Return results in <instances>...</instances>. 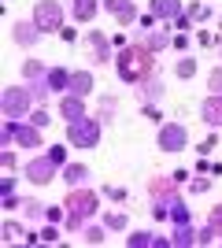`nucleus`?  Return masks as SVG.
Returning <instances> with one entry per match:
<instances>
[{
    "label": "nucleus",
    "mask_w": 222,
    "mask_h": 248,
    "mask_svg": "<svg viewBox=\"0 0 222 248\" xmlns=\"http://www.w3.org/2000/svg\"><path fill=\"white\" fill-rule=\"evenodd\" d=\"M115 71H118L122 82L141 85L145 78H152V71H156V52H148L145 45H126V48L118 52V60H115Z\"/></svg>",
    "instance_id": "1"
},
{
    "label": "nucleus",
    "mask_w": 222,
    "mask_h": 248,
    "mask_svg": "<svg viewBox=\"0 0 222 248\" xmlns=\"http://www.w3.org/2000/svg\"><path fill=\"white\" fill-rule=\"evenodd\" d=\"M96 207H100V200H96L93 189H74L71 197H67V230H78Z\"/></svg>",
    "instance_id": "2"
},
{
    "label": "nucleus",
    "mask_w": 222,
    "mask_h": 248,
    "mask_svg": "<svg viewBox=\"0 0 222 248\" xmlns=\"http://www.w3.org/2000/svg\"><path fill=\"white\" fill-rule=\"evenodd\" d=\"M67 141H71L74 148H96L100 145V119H74V123H67Z\"/></svg>",
    "instance_id": "3"
},
{
    "label": "nucleus",
    "mask_w": 222,
    "mask_h": 248,
    "mask_svg": "<svg viewBox=\"0 0 222 248\" xmlns=\"http://www.w3.org/2000/svg\"><path fill=\"white\" fill-rule=\"evenodd\" d=\"M33 22L41 33H59L63 30V4L59 0H37L33 4Z\"/></svg>",
    "instance_id": "4"
},
{
    "label": "nucleus",
    "mask_w": 222,
    "mask_h": 248,
    "mask_svg": "<svg viewBox=\"0 0 222 248\" xmlns=\"http://www.w3.org/2000/svg\"><path fill=\"white\" fill-rule=\"evenodd\" d=\"M30 104H33L30 85H11V89H4V96H0L4 119H22V115L30 111Z\"/></svg>",
    "instance_id": "5"
},
{
    "label": "nucleus",
    "mask_w": 222,
    "mask_h": 248,
    "mask_svg": "<svg viewBox=\"0 0 222 248\" xmlns=\"http://www.w3.org/2000/svg\"><path fill=\"white\" fill-rule=\"evenodd\" d=\"M56 159L52 155H37V159H30V163H26V178H30L33 186H48V182H52L56 178Z\"/></svg>",
    "instance_id": "6"
},
{
    "label": "nucleus",
    "mask_w": 222,
    "mask_h": 248,
    "mask_svg": "<svg viewBox=\"0 0 222 248\" xmlns=\"http://www.w3.org/2000/svg\"><path fill=\"white\" fill-rule=\"evenodd\" d=\"M148 197H152V204H174L178 200V182H174V174L170 178H152L148 182Z\"/></svg>",
    "instance_id": "7"
},
{
    "label": "nucleus",
    "mask_w": 222,
    "mask_h": 248,
    "mask_svg": "<svg viewBox=\"0 0 222 248\" xmlns=\"http://www.w3.org/2000/svg\"><path fill=\"white\" fill-rule=\"evenodd\" d=\"M185 141H189V130H185V126H178V123L159 126V148H163V152H181Z\"/></svg>",
    "instance_id": "8"
},
{
    "label": "nucleus",
    "mask_w": 222,
    "mask_h": 248,
    "mask_svg": "<svg viewBox=\"0 0 222 248\" xmlns=\"http://www.w3.org/2000/svg\"><path fill=\"white\" fill-rule=\"evenodd\" d=\"M148 11H152L159 22H174V19L181 15V0H152V4H148Z\"/></svg>",
    "instance_id": "9"
},
{
    "label": "nucleus",
    "mask_w": 222,
    "mask_h": 248,
    "mask_svg": "<svg viewBox=\"0 0 222 248\" xmlns=\"http://www.w3.org/2000/svg\"><path fill=\"white\" fill-rule=\"evenodd\" d=\"M104 8L115 15L122 26H130V22H137V8L130 4V0H104Z\"/></svg>",
    "instance_id": "10"
},
{
    "label": "nucleus",
    "mask_w": 222,
    "mask_h": 248,
    "mask_svg": "<svg viewBox=\"0 0 222 248\" xmlns=\"http://www.w3.org/2000/svg\"><path fill=\"white\" fill-rule=\"evenodd\" d=\"M67 93L85 100V96L93 93V74H89V71H74V74H71V85H67Z\"/></svg>",
    "instance_id": "11"
},
{
    "label": "nucleus",
    "mask_w": 222,
    "mask_h": 248,
    "mask_svg": "<svg viewBox=\"0 0 222 248\" xmlns=\"http://www.w3.org/2000/svg\"><path fill=\"white\" fill-rule=\"evenodd\" d=\"M37 22H15L11 26V37H15V45H22V48H30L33 41H37Z\"/></svg>",
    "instance_id": "12"
},
{
    "label": "nucleus",
    "mask_w": 222,
    "mask_h": 248,
    "mask_svg": "<svg viewBox=\"0 0 222 248\" xmlns=\"http://www.w3.org/2000/svg\"><path fill=\"white\" fill-rule=\"evenodd\" d=\"M15 141H19L22 148H41V126H19L15 123Z\"/></svg>",
    "instance_id": "13"
},
{
    "label": "nucleus",
    "mask_w": 222,
    "mask_h": 248,
    "mask_svg": "<svg viewBox=\"0 0 222 248\" xmlns=\"http://www.w3.org/2000/svg\"><path fill=\"white\" fill-rule=\"evenodd\" d=\"M200 115H204L207 126H222V96H207L204 108H200Z\"/></svg>",
    "instance_id": "14"
},
{
    "label": "nucleus",
    "mask_w": 222,
    "mask_h": 248,
    "mask_svg": "<svg viewBox=\"0 0 222 248\" xmlns=\"http://www.w3.org/2000/svg\"><path fill=\"white\" fill-rule=\"evenodd\" d=\"M89 45H93V52H96V63H107V60H111V41H107L100 30H89Z\"/></svg>",
    "instance_id": "15"
},
{
    "label": "nucleus",
    "mask_w": 222,
    "mask_h": 248,
    "mask_svg": "<svg viewBox=\"0 0 222 248\" xmlns=\"http://www.w3.org/2000/svg\"><path fill=\"white\" fill-rule=\"evenodd\" d=\"M59 115H63V119H85V104H82V96H63V100H59Z\"/></svg>",
    "instance_id": "16"
},
{
    "label": "nucleus",
    "mask_w": 222,
    "mask_h": 248,
    "mask_svg": "<svg viewBox=\"0 0 222 248\" xmlns=\"http://www.w3.org/2000/svg\"><path fill=\"white\" fill-rule=\"evenodd\" d=\"M71 15L78 22H93L96 19V0H71Z\"/></svg>",
    "instance_id": "17"
},
{
    "label": "nucleus",
    "mask_w": 222,
    "mask_h": 248,
    "mask_svg": "<svg viewBox=\"0 0 222 248\" xmlns=\"http://www.w3.org/2000/svg\"><path fill=\"white\" fill-rule=\"evenodd\" d=\"M141 100L145 104H152V100H159V96H163V82H159L156 74H152V78H145V82H141Z\"/></svg>",
    "instance_id": "18"
},
{
    "label": "nucleus",
    "mask_w": 222,
    "mask_h": 248,
    "mask_svg": "<svg viewBox=\"0 0 222 248\" xmlns=\"http://www.w3.org/2000/svg\"><path fill=\"white\" fill-rule=\"evenodd\" d=\"M170 41H174V37H170L167 30H148V33H145V41H141V45H145L148 52H159V48H167Z\"/></svg>",
    "instance_id": "19"
},
{
    "label": "nucleus",
    "mask_w": 222,
    "mask_h": 248,
    "mask_svg": "<svg viewBox=\"0 0 222 248\" xmlns=\"http://www.w3.org/2000/svg\"><path fill=\"white\" fill-rule=\"evenodd\" d=\"M44 85H48V89H67V85H71V74L59 71V67H52V71L44 74Z\"/></svg>",
    "instance_id": "20"
},
{
    "label": "nucleus",
    "mask_w": 222,
    "mask_h": 248,
    "mask_svg": "<svg viewBox=\"0 0 222 248\" xmlns=\"http://www.w3.org/2000/svg\"><path fill=\"white\" fill-rule=\"evenodd\" d=\"M63 178H67V186H82L85 178H89V170H85L82 163H67V170H63Z\"/></svg>",
    "instance_id": "21"
},
{
    "label": "nucleus",
    "mask_w": 222,
    "mask_h": 248,
    "mask_svg": "<svg viewBox=\"0 0 222 248\" xmlns=\"http://www.w3.org/2000/svg\"><path fill=\"white\" fill-rule=\"evenodd\" d=\"M170 245H178V248H189V245H196V233L189 230V222L174 230V237H170Z\"/></svg>",
    "instance_id": "22"
},
{
    "label": "nucleus",
    "mask_w": 222,
    "mask_h": 248,
    "mask_svg": "<svg viewBox=\"0 0 222 248\" xmlns=\"http://www.w3.org/2000/svg\"><path fill=\"white\" fill-rule=\"evenodd\" d=\"M170 218H174L178 226H185V222H189V207L181 204V200H174V204H170Z\"/></svg>",
    "instance_id": "23"
},
{
    "label": "nucleus",
    "mask_w": 222,
    "mask_h": 248,
    "mask_svg": "<svg viewBox=\"0 0 222 248\" xmlns=\"http://www.w3.org/2000/svg\"><path fill=\"white\" fill-rule=\"evenodd\" d=\"M104 226L107 230H126V215H122V211H107V215H104Z\"/></svg>",
    "instance_id": "24"
},
{
    "label": "nucleus",
    "mask_w": 222,
    "mask_h": 248,
    "mask_svg": "<svg viewBox=\"0 0 222 248\" xmlns=\"http://www.w3.org/2000/svg\"><path fill=\"white\" fill-rule=\"evenodd\" d=\"M126 245L130 248H148V245H156V237H152V233H130Z\"/></svg>",
    "instance_id": "25"
},
{
    "label": "nucleus",
    "mask_w": 222,
    "mask_h": 248,
    "mask_svg": "<svg viewBox=\"0 0 222 248\" xmlns=\"http://www.w3.org/2000/svg\"><path fill=\"white\" fill-rule=\"evenodd\" d=\"M174 71H178V78H192V74H196V60H189V56H185V60H178V67H174Z\"/></svg>",
    "instance_id": "26"
},
{
    "label": "nucleus",
    "mask_w": 222,
    "mask_h": 248,
    "mask_svg": "<svg viewBox=\"0 0 222 248\" xmlns=\"http://www.w3.org/2000/svg\"><path fill=\"white\" fill-rule=\"evenodd\" d=\"M22 74H26V78H41V74H48V71H44L37 60H26V63H22Z\"/></svg>",
    "instance_id": "27"
},
{
    "label": "nucleus",
    "mask_w": 222,
    "mask_h": 248,
    "mask_svg": "<svg viewBox=\"0 0 222 248\" xmlns=\"http://www.w3.org/2000/svg\"><path fill=\"white\" fill-rule=\"evenodd\" d=\"M185 15H189L192 22H204V19H207V15H211V11H207V4H192V8L185 11Z\"/></svg>",
    "instance_id": "28"
},
{
    "label": "nucleus",
    "mask_w": 222,
    "mask_h": 248,
    "mask_svg": "<svg viewBox=\"0 0 222 248\" xmlns=\"http://www.w3.org/2000/svg\"><path fill=\"white\" fill-rule=\"evenodd\" d=\"M19 237H22L19 222H4V241H19Z\"/></svg>",
    "instance_id": "29"
},
{
    "label": "nucleus",
    "mask_w": 222,
    "mask_h": 248,
    "mask_svg": "<svg viewBox=\"0 0 222 248\" xmlns=\"http://www.w3.org/2000/svg\"><path fill=\"white\" fill-rule=\"evenodd\" d=\"M41 241H44V245H56V241H59V230H56V222H48V226L41 230Z\"/></svg>",
    "instance_id": "30"
},
{
    "label": "nucleus",
    "mask_w": 222,
    "mask_h": 248,
    "mask_svg": "<svg viewBox=\"0 0 222 248\" xmlns=\"http://www.w3.org/2000/svg\"><path fill=\"white\" fill-rule=\"evenodd\" d=\"M22 211H26L30 218H37V215L44 218V204H37V200H26V204H22Z\"/></svg>",
    "instance_id": "31"
},
{
    "label": "nucleus",
    "mask_w": 222,
    "mask_h": 248,
    "mask_svg": "<svg viewBox=\"0 0 222 248\" xmlns=\"http://www.w3.org/2000/svg\"><path fill=\"white\" fill-rule=\"evenodd\" d=\"M85 241H89V245H104V230H100V226H89V230H85Z\"/></svg>",
    "instance_id": "32"
},
{
    "label": "nucleus",
    "mask_w": 222,
    "mask_h": 248,
    "mask_svg": "<svg viewBox=\"0 0 222 248\" xmlns=\"http://www.w3.org/2000/svg\"><path fill=\"white\" fill-rule=\"evenodd\" d=\"M8 193H15V178H11V170H4V182H0V197H8Z\"/></svg>",
    "instance_id": "33"
},
{
    "label": "nucleus",
    "mask_w": 222,
    "mask_h": 248,
    "mask_svg": "<svg viewBox=\"0 0 222 248\" xmlns=\"http://www.w3.org/2000/svg\"><path fill=\"white\" fill-rule=\"evenodd\" d=\"M215 237H219V230H215V226H207L204 233H196V245H211Z\"/></svg>",
    "instance_id": "34"
},
{
    "label": "nucleus",
    "mask_w": 222,
    "mask_h": 248,
    "mask_svg": "<svg viewBox=\"0 0 222 248\" xmlns=\"http://www.w3.org/2000/svg\"><path fill=\"white\" fill-rule=\"evenodd\" d=\"M207 222H211V226L222 233V204H215V207H211V218H207Z\"/></svg>",
    "instance_id": "35"
},
{
    "label": "nucleus",
    "mask_w": 222,
    "mask_h": 248,
    "mask_svg": "<svg viewBox=\"0 0 222 248\" xmlns=\"http://www.w3.org/2000/svg\"><path fill=\"white\" fill-rule=\"evenodd\" d=\"M30 93H33V100H44V96L52 93V89H48V85H41V82H37V85H30Z\"/></svg>",
    "instance_id": "36"
},
{
    "label": "nucleus",
    "mask_w": 222,
    "mask_h": 248,
    "mask_svg": "<svg viewBox=\"0 0 222 248\" xmlns=\"http://www.w3.org/2000/svg\"><path fill=\"white\" fill-rule=\"evenodd\" d=\"M30 123H33V126H41V130H44V126L52 123V119H48V115H44L41 108H37V111H33V119H30Z\"/></svg>",
    "instance_id": "37"
},
{
    "label": "nucleus",
    "mask_w": 222,
    "mask_h": 248,
    "mask_svg": "<svg viewBox=\"0 0 222 248\" xmlns=\"http://www.w3.org/2000/svg\"><path fill=\"white\" fill-rule=\"evenodd\" d=\"M207 189H211V178H196L192 182V193H207Z\"/></svg>",
    "instance_id": "38"
},
{
    "label": "nucleus",
    "mask_w": 222,
    "mask_h": 248,
    "mask_svg": "<svg viewBox=\"0 0 222 248\" xmlns=\"http://www.w3.org/2000/svg\"><path fill=\"white\" fill-rule=\"evenodd\" d=\"M44 218H48V222H59V218H63V207H44Z\"/></svg>",
    "instance_id": "39"
},
{
    "label": "nucleus",
    "mask_w": 222,
    "mask_h": 248,
    "mask_svg": "<svg viewBox=\"0 0 222 248\" xmlns=\"http://www.w3.org/2000/svg\"><path fill=\"white\" fill-rule=\"evenodd\" d=\"M207 85H211L215 93H222V71H211V78H207Z\"/></svg>",
    "instance_id": "40"
},
{
    "label": "nucleus",
    "mask_w": 222,
    "mask_h": 248,
    "mask_svg": "<svg viewBox=\"0 0 222 248\" xmlns=\"http://www.w3.org/2000/svg\"><path fill=\"white\" fill-rule=\"evenodd\" d=\"M167 215H170L167 204H152V218H156V222H159V218H167Z\"/></svg>",
    "instance_id": "41"
},
{
    "label": "nucleus",
    "mask_w": 222,
    "mask_h": 248,
    "mask_svg": "<svg viewBox=\"0 0 222 248\" xmlns=\"http://www.w3.org/2000/svg\"><path fill=\"white\" fill-rule=\"evenodd\" d=\"M215 148H219V141H215V137H207V141H204V145H200V155H211Z\"/></svg>",
    "instance_id": "42"
},
{
    "label": "nucleus",
    "mask_w": 222,
    "mask_h": 248,
    "mask_svg": "<svg viewBox=\"0 0 222 248\" xmlns=\"http://www.w3.org/2000/svg\"><path fill=\"white\" fill-rule=\"evenodd\" d=\"M107 197H111V200H118V204H122V200H126V189H118V186H111V189H107Z\"/></svg>",
    "instance_id": "43"
},
{
    "label": "nucleus",
    "mask_w": 222,
    "mask_h": 248,
    "mask_svg": "<svg viewBox=\"0 0 222 248\" xmlns=\"http://www.w3.org/2000/svg\"><path fill=\"white\" fill-rule=\"evenodd\" d=\"M196 41H200V45H207V48H211V45H215V33H207V30H200V33H196Z\"/></svg>",
    "instance_id": "44"
},
{
    "label": "nucleus",
    "mask_w": 222,
    "mask_h": 248,
    "mask_svg": "<svg viewBox=\"0 0 222 248\" xmlns=\"http://www.w3.org/2000/svg\"><path fill=\"white\" fill-rule=\"evenodd\" d=\"M137 22H141V26H145V30H152V26H156V15H152V11H148V15H141Z\"/></svg>",
    "instance_id": "45"
},
{
    "label": "nucleus",
    "mask_w": 222,
    "mask_h": 248,
    "mask_svg": "<svg viewBox=\"0 0 222 248\" xmlns=\"http://www.w3.org/2000/svg\"><path fill=\"white\" fill-rule=\"evenodd\" d=\"M0 167H4V170H11V167H15V155L4 152V155H0Z\"/></svg>",
    "instance_id": "46"
},
{
    "label": "nucleus",
    "mask_w": 222,
    "mask_h": 248,
    "mask_svg": "<svg viewBox=\"0 0 222 248\" xmlns=\"http://www.w3.org/2000/svg\"><path fill=\"white\" fill-rule=\"evenodd\" d=\"M189 22H192L189 15H178V19H174V26H178V30H189Z\"/></svg>",
    "instance_id": "47"
},
{
    "label": "nucleus",
    "mask_w": 222,
    "mask_h": 248,
    "mask_svg": "<svg viewBox=\"0 0 222 248\" xmlns=\"http://www.w3.org/2000/svg\"><path fill=\"white\" fill-rule=\"evenodd\" d=\"M219 30H222V19H219Z\"/></svg>",
    "instance_id": "48"
}]
</instances>
